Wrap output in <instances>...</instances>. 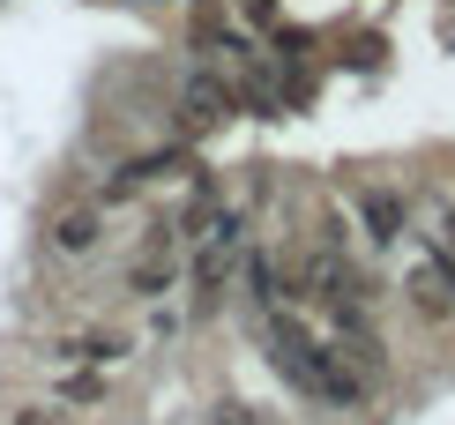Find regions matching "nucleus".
<instances>
[{"label":"nucleus","mask_w":455,"mask_h":425,"mask_svg":"<svg viewBox=\"0 0 455 425\" xmlns=\"http://www.w3.org/2000/svg\"><path fill=\"white\" fill-rule=\"evenodd\" d=\"M403 299H411V314H419L426 328H455V277L441 269V254H426L403 269Z\"/></svg>","instance_id":"nucleus-1"},{"label":"nucleus","mask_w":455,"mask_h":425,"mask_svg":"<svg viewBox=\"0 0 455 425\" xmlns=\"http://www.w3.org/2000/svg\"><path fill=\"white\" fill-rule=\"evenodd\" d=\"M351 209H358V231H366L373 246H403V231H411V202L395 195V187H351Z\"/></svg>","instance_id":"nucleus-2"},{"label":"nucleus","mask_w":455,"mask_h":425,"mask_svg":"<svg viewBox=\"0 0 455 425\" xmlns=\"http://www.w3.org/2000/svg\"><path fill=\"white\" fill-rule=\"evenodd\" d=\"M52 358H60V365H105V373H112V365L135 358V336H127V328H75V336L52 343Z\"/></svg>","instance_id":"nucleus-3"},{"label":"nucleus","mask_w":455,"mask_h":425,"mask_svg":"<svg viewBox=\"0 0 455 425\" xmlns=\"http://www.w3.org/2000/svg\"><path fill=\"white\" fill-rule=\"evenodd\" d=\"M180 284V261H172V231H157V239H149V254L135 261V277H127V292L135 299H164Z\"/></svg>","instance_id":"nucleus-4"},{"label":"nucleus","mask_w":455,"mask_h":425,"mask_svg":"<svg viewBox=\"0 0 455 425\" xmlns=\"http://www.w3.org/2000/svg\"><path fill=\"white\" fill-rule=\"evenodd\" d=\"M112 396V373L105 365H60V381H52V403L60 411H90V403Z\"/></svg>","instance_id":"nucleus-5"},{"label":"nucleus","mask_w":455,"mask_h":425,"mask_svg":"<svg viewBox=\"0 0 455 425\" xmlns=\"http://www.w3.org/2000/svg\"><path fill=\"white\" fill-rule=\"evenodd\" d=\"M98 239H105V217H98L90 202L52 217V254H98Z\"/></svg>","instance_id":"nucleus-6"},{"label":"nucleus","mask_w":455,"mask_h":425,"mask_svg":"<svg viewBox=\"0 0 455 425\" xmlns=\"http://www.w3.org/2000/svg\"><path fill=\"white\" fill-rule=\"evenodd\" d=\"M180 112H187V127H217V120H232V90L202 75V83L180 90Z\"/></svg>","instance_id":"nucleus-7"},{"label":"nucleus","mask_w":455,"mask_h":425,"mask_svg":"<svg viewBox=\"0 0 455 425\" xmlns=\"http://www.w3.org/2000/svg\"><path fill=\"white\" fill-rule=\"evenodd\" d=\"M246 299H254V306H283V269H276L269 246L246 254Z\"/></svg>","instance_id":"nucleus-8"},{"label":"nucleus","mask_w":455,"mask_h":425,"mask_svg":"<svg viewBox=\"0 0 455 425\" xmlns=\"http://www.w3.org/2000/svg\"><path fill=\"white\" fill-rule=\"evenodd\" d=\"M433 254H441V269L455 277V202H433Z\"/></svg>","instance_id":"nucleus-9"},{"label":"nucleus","mask_w":455,"mask_h":425,"mask_svg":"<svg viewBox=\"0 0 455 425\" xmlns=\"http://www.w3.org/2000/svg\"><path fill=\"white\" fill-rule=\"evenodd\" d=\"M210 425H269L254 411V403H239V396H224V403H210Z\"/></svg>","instance_id":"nucleus-10"},{"label":"nucleus","mask_w":455,"mask_h":425,"mask_svg":"<svg viewBox=\"0 0 455 425\" xmlns=\"http://www.w3.org/2000/svg\"><path fill=\"white\" fill-rule=\"evenodd\" d=\"M8 425H68L60 403H23V411H8Z\"/></svg>","instance_id":"nucleus-11"}]
</instances>
